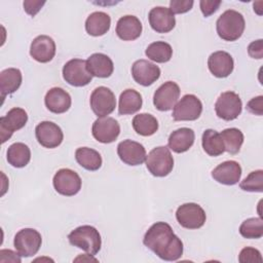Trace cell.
I'll list each match as a JSON object with an SVG mask.
<instances>
[{"label": "cell", "instance_id": "obj_26", "mask_svg": "<svg viewBox=\"0 0 263 263\" xmlns=\"http://www.w3.org/2000/svg\"><path fill=\"white\" fill-rule=\"evenodd\" d=\"M111 26L109 14L103 11H95L90 13L85 21V30L90 36H102L106 34Z\"/></svg>", "mask_w": 263, "mask_h": 263}, {"label": "cell", "instance_id": "obj_9", "mask_svg": "<svg viewBox=\"0 0 263 263\" xmlns=\"http://www.w3.org/2000/svg\"><path fill=\"white\" fill-rule=\"evenodd\" d=\"M53 187L58 193L64 196H73L81 189L79 175L70 168H61L53 176Z\"/></svg>", "mask_w": 263, "mask_h": 263}, {"label": "cell", "instance_id": "obj_30", "mask_svg": "<svg viewBox=\"0 0 263 263\" xmlns=\"http://www.w3.org/2000/svg\"><path fill=\"white\" fill-rule=\"evenodd\" d=\"M201 145L206 154L210 156H219L224 153L225 147L221 135L215 129H205L202 134Z\"/></svg>", "mask_w": 263, "mask_h": 263}, {"label": "cell", "instance_id": "obj_14", "mask_svg": "<svg viewBox=\"0 0 263 263\" xmlns=\"http://www.w3.org/2000/svg\"><path fill=\"white\" fill-rule=\"evenodd\" d=\"M93 138L103 144L114 142L120 134V125L112 117H99L91 127Z\"/></svg>", "mask_w": 263, "mask_h": 263}, {"label": "cell", "instance_id": "obj_28", "mask_svg": "<svg viewBox=\"0 0 263 263\" xmlns=\"http://www.w3.org/2000/svg\"><path fill=\"white\" fill-rule=\"evenodd\" d=\"M22 72L16 68H8L0 73V90L2 99L5 96L13 93L22 84Z\"/></svg>", "mask_w": 263, "mask_h": 263}, {"label": "cell", "instance_id": "obj_40", "mask_svg": "<svg viewBox=\"0 0 263 263\" xmlns=\"http://www.w3.org/2000/svg\"><path fill=\"white\" fill-rule=\"evenodd\" d=\"M247 109L249 112L261 116L263 114V97L258 96L250 100L247 104Z\"/></svg>", "mask_w": 263, "mask_h": 263}, {"label": "cell", "instance_id": "obj_29", "mask_svg": "<svg viewBox=\"0 0 263 263\" xmlns=\"http://www.w3.org/2000/svg\"><path fill=\"white\" fill-rule=\"evenodd\" d=\"M75 159L79 165L90 172L98 171L103 162L100 153L88 147L77 148L75 151Z\"/></svg>", "mask_w": 263, "mask_h": 263}, {"label": "cell", "instance_id": "obj_41", "mask_svg": "<svg viewBox=\"0 0 263 263\" xmlns=\"http://www.w3.org/2000/svg\"><path fill=\"white\" fill-rule=\"evenodd\" d=\"M44 4H45V1H37V0H26L23 3L25 11L31 16H35Z\"/></svg>", "mask_w": 263, "mask_h": 263}, {"label": "cell", "instance_id": "obj_13", "mask_svg": "<svg viewBox=\"0 0 263 263\" xmlns=\"http://www.w3.org/2000/svg\"><path fill=\"white\" fill-rule=\"evenodd\" d=\"M180 97V87L174 81H166L154 92L153 104L159 111H168L175 107Z\"/></svg>", "mask_w": 263, "mask_h": 263}, {"label": "cell", "instance_id": "obj_22", "mask_svg": "<svg viewBox=\"0 0 263 263\" xmlns=\"http://www.w3.org/2000/svg\"><path fill=\"white\" fill-rule=\"evenodd\" d=\"M44 103L50 112L62 114L70 109L72 100L70 95L63 88L52 87L46 92Z\"/></svg>", "mask_w": 263, "mask_h": 263}, {"label": "cell", "instance_id": "obj_23", "mask_svg": "<svg viewBox=\"0 0 263 263\" xmlns=\"http://www.w3.org/2000/svg\"><path fill=\"white\" fill-rule=\"evenodd\" d=\"M142 24L135 15L121 16L116 24V34L124 41H133L142 34Z\"/></svg>", "mask_w": 263, "mask_h": 263}, {"label": "cell", "instance_id": "obj_17", "mask_svg": "<svg viewBox=\"0 0 263 263\" xmlns=\"http://www.w3.org/2000/svg\"><path fill=\"white\" fill-rule=\"evenodd\" d=\"M132 75L140 85L149 86L160 77V69L147 60H138L132 66Z\"/></svg>", "mask_w": 263, "mask_h": 263}, {"label": "cell", "instance_id": "obj_24", "mask_svg": "<svg viewBox=\"0 0 263 263\" xmlns=\"http://www.w3.org/2000/svg\"><path fill=\"white\" fill-rule=\"evenodd\" d=\"M86 67L91 76L99 78H107L111 76L114 70L112 60L104 53L97 52L86 60Z\"/></svg>", "mask_w": 263, "mask_h": 263}, {"label": "cell", "instance_id": "obj_33", "mask_svg": "<svg viewBox=\"0 0 263 263\" xmlns=\"http://www.w3.org/2000/svg\"><path fill=\"white\" fill-rule=\"evenodd\" d=\"M145 53L153 62L166 63L172 59L173 48L164 41H156L147 46Z\"/></svg>", "mask_w": 263, "mask_h": 263}, {"label": "cell", "instance_id": "obj_4", "mask_svg": "<svg viewBox=\"0 0 263 263\" xmlns=\"http://www.w3.org/2000/svg\"><path fill=\"white\" fill-rule=\"evenodd\" d=\"M146 166L154 177H165L174 167V158L168 147L159 146L146 156Z\"/></svg>", "mask_w": 263, "mask_h": 263}, {"label": "cell", "instance_id": "obj_3", "mask_svg": "<svg viewBox=\"0 0 263 263\" xmlns=\"http://www.w3.org/2000/svg\"><path fill=\"white\" fill-rule=\"evenodd\" d=\"M68 239L72 246L83 250L91 256L97 255L102 246L99 231L90 225H82L75 228L69 233Z\"/></svg>", "mask_w": 263, "mask_h": 263}, {"label": "cell", "instance_id": "obj_11", "mask_svg": "<svg viewBox=\"0 0 263 263\" xmlns=\"http://www.w3.org/2000/svg\"><path fill=\"white\" fill-rule=\"evenodd\" d=\"M90 108L98 117H106L116 107L115 95L106 86L97 87L90 95Z\"/></svg>", "mask_w": 263, "mask_h": 263}, {"label": "cell", "instance_id": "obj_2", "mask_svg": "<svg viewBox=\"0 0 263 263\" xmlns=\"http://www.w3.org/2000/svg\"><path fill=\"white\" fill-rule=\"evenodd\" d=\"M245 27L246 22L242 14L233 9L224 11L216 23L217 33L225 41H235L240 38Z\"/></svg>", "mask_w": 263, "mask_h": 263}, {"label": "cell", "instance_id": "obj_15", "mask_svg": "<svg viewBox=\"0 0 263 263\" xmlns=\"http://www.w3.org/2000/svg\"><path fill=\"white\" fill-rule=\"evenodd\" d=\"M35 135L38 143L45 148H57L64 140L61 127L51 121H42L37 124Z\"/></svg>", "mask_w": 263, "mask_h": 263}, {"label": "cell", "instance_id": "obj_39", "mask_svg": "<svg viewBox=\"0 0 263 263\" xmlns=\"http://www.w3.org/2000/svg\"><path fill=\"white\" fill-rule=\"evenodd\" d=\"M221 1L218 0V1H210V0H201L199 2V5H200V10L202 12V14L208 17L210 16L211 14H213L218 8L219 6L221 5Z\"/></svg>", "mask_w": 263, "mask_h": 263}, {"label": "cell", "instance_id": "obj_38", "mask_svg": "<svg viewBox=\"0 0 263 263\" xmlns=\"http://www.w3.org/2000/svg\"><path fill=\"white\" fill-rule=\"evenodd\" d=\"M193 3L192 0H172L170 2V9L174 14L185 13L192 8Z\"/></svg>", "mask_w": 263, "mask_h": 263}, {"label": "cell", "instance_id": "obj_37", "mask_svg": "<svg viewBox=\"0 0 263 263\" xmlns=\"http://www.w3.org/2000/svg\"><path fill=\"white\" fill-rule=\"evenodd\" d=\"M238 261L240 263H256V262L261 263L262 256L257 249L246 247L240 251L238 256Z\"/></svg>", "mask_w": 263, "mask_h": 263}, {"label": "cell", "instance_id": "obj_8", "mask_svg": "<svg viewBox=\"0 0 263 263\" xmlns=\"http://www.w3.org/2000/svg\"><path fill=\"white\" fill-rule=\"evenodd\" d=\"M63 78L72 86H85L91 81V74L86 67V61L73 59L68 61L63 67Z\"/></svg>", "mask_w": 263, "mask_h": 263}, {"label": "cell", "instance_id": "obj_31", "mask_svg": "<svg viewBox=\"0 0 263 263\" xmlns=\"http://www.w3.org/2000/svg\"><path fill=\"white\" fill-rule=\"evenodd\" d=\"M6 157L8 163L12 166L24 167L31 159V150L24 143H14L8 147Z\"/></svg>", "mask_w": 263, "mask_h": 263}, {"label": "cell", "instance_id": "obj_27", "mask_svg": "<svg viewBox=\"0 0 263 263\" xmlns=\"http://www.w3.org/2000/svg\"><path fill=\"white\" fill-rule=\"evenodd\" d=\"M143 100L140 92L127 88L120 93L118 113L119 115H128L138 112L142 108Z\"/></svg>", "mask_w": 263, "mask_h": 263}, {"label": "cell", "instance_id": "obj_35", "mask_svg": "<svg viewBox=\"0 0 263 263\" xmlns=\"http://www.w3.org/2000/svg\"><path fill=\"white\" fill-rule=\"evenodd\" d=\"M239 233L245 238H261L263 236V221L261 218H249L239 226Z\"/></svg>", "mask_w": 263, "mask_h": 263}, {"label": "cell", "instance_id": "obj_7", "mask_svg": "<svg viewBox=\"0 0 263 263\" xmlns=\"http://www.w3.org/2000/svg\"><path fill=\"white\" fill-rule=\"evenodd\" d=\"M242 109V103L237 93L234 91L222 92L215 103V111L219 118L226 121L236 119Z\"/></svg>", "mask_w": 263, "mask_h": 263}, {"label": "cell", "instance_id": "obj_20", "mask_svg": "<svg viewBox=\"0 0 263 263\" xmlns=\"http://www.w3.org/2000/svg\"><path fill=\"white\" fill-rule=\"evenodd\" d=\"M55 54V43L47 35H40L33 39L30 46V55L39 63L50 62Z\"/></svg>", "mask_w": 263, "mask_h": 263}, {"label": "cell", "instance_id": "obj_43", "mask_svg": "<svg viewBox=\"0 0 263 263\" xmlns=\"http://www.w3.org/2000/svg\"><path fill=\"white\" fill-rule=\"evenodd\" d=\"M0 261L1 262H6L7 259H5V255H8V262H16V263H21V258L17 256L18 253L16 254L15 252L11 251V250H1L0 251Z\"/></svg>", "mask_w": 263, "mask_h": 263}, {"label": "cell", "instance_id": "obj_12", "mask_svg": "<svg viewBox=\"0 0 263 263\" xmlns=\"http://www.w3.org/2000/svg\"><path fill=\"white\" fill-rule=\"evenodd\" d=\"M28 121L27 112L18 107L10 109L7 114L0 118V134L2 143H5L15 130L23 128Z\"/></svg>", "mask_w": 263, "mask_h": 263}, {"label": "cell", "instance_id": "obj_10", "mask_svg": "<svg viewBox=\"0 0 263 263\" xmlns=\"http://www.w3.org/2000/svg\"><path fill=\"white\" fill-rule=\"evenodd\" d=\"M202 112V104L194 95H185L174 107L173 118L176 121L196 120Z\"/></svg>", "mask_w": 263, "mask_h": 263}, {"label": "cell", "instance_id": "obj_6", "mask_svg": "<svg viewBox=\"0 0 263 263\" xmlns=\"http://www.w3.org/2000/svg\"><path fill=\"white\" fill-rule=\"evenodd\" d=\"M41 243V234L33 228L21 229L15 234L13 240V246L21 257H32L36 255Z\"/></svg>", "mask_w": 263, "mask_h": 263}, {"label": "cell", "instance_id": "obj_21", "mask_svg": "<svg viewBox=\"0 0 263 263\" xmlns=\"http://www.w3.org/2000/svg\"><path fill=\"white\" fill-rule=\"evenodd\" d=\"M208 67L210 72L218 77L225 78L228 77L234 68V62L230 53L219 50L213 52L208 59Z\"/></svg>", "mask_w": 263, "mask_h": 263}, {"label": "cell", "instance_id": "obj_16", "mask_svg": "<svg viewBox=\"0 0 263 263\" xmlns=\"http://www.w3.org/2000/svg\"><path fill=\"white\" fill-rule=\"evenodd\" d=\"M117 154L122 162L128 165H140L146 160L144 146L136 141L124 140L117 146Z\"/></svg>", "mask_w": 263, "mask_h": 263}, {"label": "cell", "instance_id": "obj_5", "mask_svg": "<svg viewBox=\"0 0 263 263\" xmlns=\"http://www.w3.org/2000/svg\"><path fill=\"white\" fill-rule=\"evenodd\" d=\"M176 219L186 229H198L204 225L206 215L199 204L187 202L177 209Z\"/></svg>", "mask_w": 263, "mask_h": 263}, {"label": "cell", "instance_id": "obj_19", "mask_svg": "<svg viewBox=\"0 0 263 263\" xmlns=\"http://www.w3.org/2000/svg\"><path fill=\"white\" fill-rule=\"evenodd\" d=\"M212 177L220 184L228 186L235 185L240 180L241 167L237 161L227 160L212 171Z\"/></svg>", "mask_w": 263, "mask_h": 263}, {"label": "cell", "instance_id": "obj_18", "mask_svg": "<svg viewBox=\"0 0 263 263\" xmlns=\"http://www.w3.org/2000/svg\"><path fill=\"white\" fill-rule=\"evenodd\" d=\"M151 28L157 33H168L176 26L175 14L167 7H153L148 14Z\"/></svg>", "mask_w": 263, "mask_h": 263}, {"label": "cell", "instance_id": "obj_42", "mask_svg": "<svg viewBox=\"0 0 263 263\" xmlns=\"http://www.w3.org/2000/svg\"><path fill=\"white\" fill-rule=\"evenodd\" d=\"M249 55L253 59H262L263 58V40L258 39L253 41L248 46Z\"/></svg>", "mask_w": 263, "mask_h": 263}, {"label": "cell", "instance_id": "obj_36", "mask_svg": "<svg viewBox=\"0 0 263 263\" xmlns=\"http://www.w3.org/2000/svg\"><path fill=\"white\" fill-rule=\"evenodd\" d=\"M240 189L249 192H263V171L251 172L239 184Z\"/></svg>", "mask_w": 263, "mask_h": 263}, {"label": "cell", "instance_id": "obj_32", "mask_svg": "<svg viewBox=\"0 0 263 263\" xmlns=\"http://www.w3.org/2000/svg\"><path fill=\"white\" fill-rule=\"evenodd\" d=\"M132 123L135 132L143 137L152 136L158 129L157 119L149 113H140L136 115Z\"/></svg>", "mask_w": 263, "mask_h": 263}, {"label": "cell", "instance_id": "obj_1", "mask_svg": "<svg viewBox=\"0 0 263 263\" xmlns=\"http://www.w3.org/2000/svg\"><path fill=\"white\" fill-rule=\"evenodd\" d=\"M144 245L164 261H177L183 255V242L171 225L156 222L145 233Z\"/></svg>", "mask_w": 263, "mask_h": 263}, {"label": "cell", "instance_id": "obj_34", "mask_svg": "<svg viewBox=\"0 0 263 263\" xmlns=\"http://www.w3.org/2000/svg\"><path fill=\"white\" fill-rule=\"evenodd\" d=\"M220 135L224 143L225 151H227L230 154H236L239 152L241 145L243 143V135L238 128H226L222 130Z\"/></svg>", "mask_w": 263, "mask_h": 263}, {"label": "cell", "instance_id": "obj_25", "mask_svg": "<svg viewBox=\"0 0 263 263\" xmlns=\"http://www.w3.org/2000/svg\"><path fill=\"white\" fill-rule=\"evenodd\" d=\"M195 140V134L191 128L181 127L174 130L167 141L168 149L176 153H183L188 151Z\"/></svg>", "mask_w": 263, "mask_h": 263}]
</instances>
